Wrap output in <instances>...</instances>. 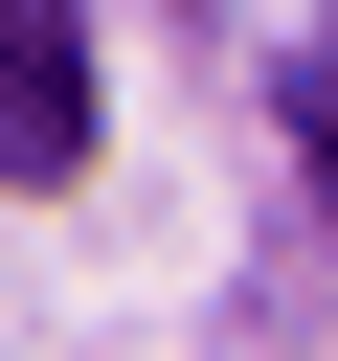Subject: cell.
Here are the masks:
<instances>
[{
  "instance_id": "6da1fadb",
  "label": "cell",
  "mask_w": 338,
  "mask_h": 361,
  "mask_svg": "<svg viewBox=\"0 0 338 361\" xmlns=\"http://www.w3.org/2000/svg\"><path fill=\"white\" fill-rule=\"evenodd\" d=\"M0 158H23V180L90 158V45H68V0H0Z\"/></svg>"
},
{
  "instance_id": "7a4b0ae2",
  "label": "cell",
  "mask_w": 338,
  "mask_h": 361,
  "mask_svg": "<svg viewBox=\"0 0 338 361\" xmlns=\"http://www.w3.org/2000/svg\"><path fill=\"white\" fill-rule=\"evenodd\" d=\"M293 158H315V226H338V45L293 68Z\"/></svg>"
}]
</instances>
